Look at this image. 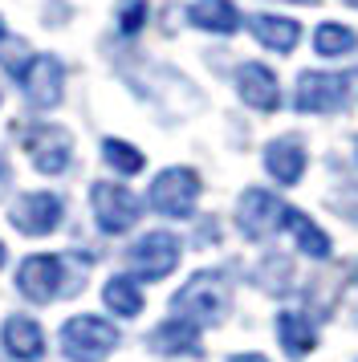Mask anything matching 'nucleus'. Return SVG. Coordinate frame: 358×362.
<instances>
[{
	"label": "nucleus",
	"mask_w": 358,
	"mask_h": 362,
	"mask_svg": "<svg viewBox=\"0 0 358 362\" xmlns=\"http://www.w3.org/2000/svg\"><path fill=\"white\" fill-rule=\"evenodd\" d=\"M146 21V0H122V8H118V33L134 37L143 29Z\"/></svg>",
	"instance_id": "b1692460"
},
{
	"label": "nucleus",
	"mask_w": 358,
	"mask_h": 362,
	"mask_svg": "<svg viewBox=\"0 0 358 362\" xmlns=\"http://www.w3.org/2000/svg\"><path fill=\"white\" fill-rule=\"evenodd\" d=\"M146 346L155 350V354H195L200 350V326L187 322V317H171V322H163Z\"/></svg>",
	"instance_id": "4468645a"
},
{
	"label": "nucleus",
	"mask_w": 358,
	"mask_h": 362,
	"mask_svg": "<svg viewBox=\"0 0 358 362\" xmlns=\"http://www.w3.org/2000/svg\"><path fill=\"white\" fill-rule=\"evenodd\" d=\"M277 334H281V346L289 350L293 358H301V354H309V350L318 346V329H313V322L301 317V313H281V317H277Z\"/></svg>",
	"instance_id": "a211bd4d"
},
{
	"label": "nucleus",
	"mask_w": 358,
	"mask_h": 362,
	"mask_svg": "<svg viewBox=\"0 0 358 362\" xmlns=\"http://www.w3.org/2000/svg\"><path fill=\"white\" fill-rule=\"evenodd\" d=\"M102 301H106V310L118 313V317H134V313H143V293H139V285H134L130 277H110L106 281Z\"/></svg>",
	"instance_id": "aec40b11"
},
{
	"label": "nucleus",
	"mask_w": 358,
	"mask_h": 362,
	"mask_svg": "<svg viewBox=\"0 0 358 362\" xmlns=\"http://www.w3.org/2000/svg\"><path fill=\"white\" fill-rule=\"evenodd\" d=\"M21 147L33 159L37 171L45 175H62L69 167V155H74V139L65 127H53V122H25L21 127Z\"/></svg>",
	"instance_id": "7ed1b4c3"
},
{
	"label": "nucleus",
	"mask_w": 358,
	"mask_h": 362,
	"mask_svg": "<svg viewBox=\"0 0 358 362\" xmlns=\"http://www.w3.org/2000/svg\"><path fill=\"white\" fill-rule=\"evenodd\" d=\"M62 86H65V69L49 53H37L29 66H25V74H21V90H25V102H29L33 110L57 106L62 102Z\"/></svg>",
	"instance_id": "9d476101"
},
{
	"label": "nucleus",
	"mask_w": 358,
	"mask_h": 362,
	"mask_svg": "<svg viewBox=\"0 0 358 362\" xmlns=\"http://www.w3.org/2000/svg\"><path fill=\"white\" fill-rule=\"evenodd\" d=\"M232 362H265L260 354H232Z\"/></svg>",
	"instance_id": "393cba45"
},
{
	"label": "nucleus",
	"mask_w": 358,
	"mask_h": 362,
	"mask_svg": "<svg viewBox=\"0 0 358 362\" xmlns=\"http://www.w3.org/2000/svg\"><path fill=\"white\" fill-rule=\"evenodd\" d=\"M4 180H8V167H4V159H0V187H4Z\"/></svg>",
	"instance_id": "a878e982"
},
{
	"label": "nucleus",
	"mask_w": 358,
	"mask_h": 362,
	"mask_svg": "<svg viewBox=\"0 0 358 362\" xmlns=\"http://www.w3.org/2000/svg\"><path fill=\"white\" fill-rule=\"evenodd\" d=\"M171 310L183 313L195 326H216L228 313V285L220 273H195L175 297H171Z\"/></svg>",
	"instance_id": "f257e3e1"
},
{
	"label": "nucleus",
	"mask_w": 358,
	"mask_h": 362,
	"mask_svg": "<svg viewBox=\"0 0 358 362\" xmlns=\"http://www.w3.org/2000/svg\"><path fill=\"white\" fill-rule=\"evenodd\" d=\"M350 4H354V8H358V0H350Z\"/></svg>",
	"instance_id": "c85d7f7f"
},
{
	"label": "nucleus",
	"mask_w": 358,
	"mask_h": 362,
	"mask_svg": "<svg viewBox=\"0 0 358 362\" xmlns=\"http://www.w3.org/2000/svg\"><path fill=\"white\" fill-rule=\"evenodd\" d=\"M90 208H94V220L102 232H127L139 224V212H143V204L134 192H127L122 183H94L90 187Z\"/></svg>",
	"instance_id": "39448f33"
},
{
	"label": "nucleus",
	"mask_w": 358,
	"mask_h": 362,
	"mask_svg": "<svg viewBox=\"0 0 358 362\" xmlns=\"http://www.w3.org/2000/svg\"><path fill=\"white\" fill-rule=\"evenodd\" d=\"M16 289L29 301H37V305H49L57 293L69 289L65 257H57V252H33V257H25V264L16 269Z\"/></svg>",
	"instance_id": "20e7f679"
},
{
	"label": "nucleus",
	"mask_w": 358,
	"mask_h": 362,
	"mask_svg": "<svg viewBox=\"0 0 358 362\" xmlns=\"http://www.w3.org/2000/svg\"><path fill=\"white\" fill-rule=\"evenodd\" d=\"M200 199V175L192 167H167L151 183V208L159 216H187Z\"/></svg>",
	"instance_id": "423d86ee"
},
{
	"label": "nucleus",
	"mask_w": 358,
	"mask_h": 362,
	"mask_svg": "<svg viewBox=\"0 0 358 362\" xmlns=\"http://www.w3.org/2000/svg\"><path fill=\"white\" fill-rule=\"evenodd\" d=\"M285 212H289V208L277 196L253 187V192H244L241 204H236V224H241V232L248 240H265L269 232H277V224H285Z\"/></svg>",
	"instance_id": "9b49d317"
},
{
	"label": "nucleus",
	"mask_w": 358,
	"mask_h": 362,
	"mask_svg": "<svg viewBox=\"0 0 358 362\" xmlns=\"http://www.w3.org/2000/svg\"><path fill=\"white\" fill-rule=\"evenodd\" d=\"M265 167L277 183H297L306 175V151L297 139H277L265 147Z\"/></svg>",
	"instance_id": "2eb2a0df"
},
{
	"label": "nucleus",
	"mask_w": 358,
	"mask_h": 362,
	"mask_svg": "<svg viewBox=\"0 0 358 362\" xmlns=\"http://www.w3.org/2000/svg\"><path fill=\"white\" fill-rule=\"evenodd\" d=\"M253 25V37H257L265 49H277V53H289L297 45V37H301V25L289 17H269V13H260V17L248 21Z\"/></svg>",
	"instance_id": "f3484780"
},
{
	"label": "nucleus",
	"mask_w": 358,
	"mask_h": 362,
	"mask_svg": "<svg viewBox=\"0 0 358 362\" xmlns=\"http://www.w3.org/2000/svg\"><path fill=\"white\" fill-rule=\"evenodd\" d=\"M358 45L354 29H346V25H338V21H325L322 29L313 33V49L322 53V57H338V53H350Z\"/></svg>",
	"instance_id": "412c9836"
},
{
	"label": "nucleus",
	"mask_w": 358,
	"mask_h": 362,
	"mask_svg": "<svg viewBox=\"0 0 358 362\" xmlns=\"http://www.w3.org/2000/svg\"><path fill=\"white\" fill-rule=\"evenodd\" d=\"M127 264H130V273L143 277V281L167 277L179 264V240L171 232H151V236H143V240L127 252Z\"/></svg>",
	"instance_id": "1a4fd4ad"
},
{
	"label": "nucleus",
	"mask_w": 358,
	"mask_h": 362,
	"mask_svg": "<svg viewBox=\"0 0 358 362\" xmlns=\"http://www.w3.org/2000/svg\"><path fill=\"white\" fill-rule=\"evenodd\" d=\"M350 86H354L350 74H301L293 102H297V110H306V115L342 110V106L350 102Z\"/></svg>",
	"instance_id": "0eeeda50"
},
{
	"label": "nucleus",
	"mask_w": 358,
	"mask_h": 362,
	"mask_svg": "<svg viewBox=\"0 0 358 362\" xmlns=\"http://www.w3.org/2000/svg\"><path fill=\"white\" fill-rule=\"evenodd\" d=\"M25 57H29V45H25V37H8V33L0 37V66L8 69L13 78H21V74H25V66H29Z\"/></svg>",
	"instance_id": "5701e85b"
},
{
	"label": "nucleus",
	"mask_w": 358,
	"mask_h": 362,
	"mask_svg": "<svg viewBox=\"0 0 358 362\" xmlns=\"http://www.w3.org/2000/svg\"><path fill=\"white\" fill-rule=\"evenodd\" d=\"M0 342H4V350H8L16 362H37L45 354V334H41V326H37L33 317H25V313L4 317Z\"/></svg>",
	"instance_id": "ddd939ff"
},
{
	"label": "nucleus",
	"mask_w": 358,
	"mask_h": 362,
	"mask_svg": "<svg viewBox=\"0 0 358 362\" xmlns=\"http://www.w3.org/2000/svg\"><path fill=\"white\" fill-rule=\"evenodd\" d=\"M285 224H289L293 240H297V248L306 252V257H330V236H325L313 220H309L306 212H285Z\"/></svg>",
	"instance_id": "6ab92c4d"
},
{
	"label": "nucleus",
	"mask_w": 358,
	"mask_h": 362,
	"mask_svg": "<svg viewBox=\"0 0 358 362\" xmlns=\"http://www.w3.org/2000/svg\"><path fill=\"white\" fill-rule=\"evenodd\" d=\"M102 155H106V163H110L114 171H122V175H139V171H143V151L122 143V139H106V143H102Z\"/></svg>",
	"instance_id": "4be33fe9"
},
{
	"label": "nucleus",
	"mask_w": 358,
	"mask_h": 362,
	"mask_svg": "<svg viewBox=\"0 0 358 362\" xmlns=\"http://www.w3.org/2000/svg\"><path fill=\"white\" fill-rule=\"evenodd\" d=\"M187 21L195 29H204V33H236L241 13H236L232 0H195L187 8Z\"/></svg>",
	"instance_id": "dca6fc26"
},
{
	"label": "nucleus",
	"mask_w": 358,
	"mask_h": 362,
	"mask_svg": "<svg viewBox=\"0 0 358 362\" xmlns=\"http://www.w3.org/2000/svg\"><path fill=\"white\" fill-rule=\"evenodd\" d=\"M0 37H4V21H0Z\"/></svg>",
	"instance_id": "cd10ccee"
},
{
	"label": "nucleus",
	"mask_w": 358,
	"mask_h": 362,
	"mask_svg": "<svg viewBox=\"0 0 358 362\" xmlns=\"http://www.w3.org/2000/svg\"><path fill=\"white\" fill-rule=\"evenodd\" d=\"M118 329L110 322H102L94 313H78V317H69L62 326V350L69 354L74 362H98L106 358L114 346H118Z\"/></svg>",
	"instance_id": "f03ea898"
},
{
	"label": "nucleus",
	"mask_w": 358,
	"mask_h": 362,
	"mask_svg": "<svg viewBox=\"0 0 358 362\" xmlns=\"http://www.w3.org/2000/svg\"><path fill=\"white\" fill-rule=\"evenodd\" d=\"M236 94H241L253 110H265V115H273L277 106H281V86H277V78L265 66H257V62H244V66L236 69Z\"/></svg>",
	"instance_id": "f8f14e48"
},
{
	"label": "nucleus",
	"mask_w": 358,
	"mask_h": 362,
	"mask_svg": "<svg viewBox=\"0 0 358 362\" xmlns=\"http://www.w3.org/2000/svg\"><path fill=\"white\" fill-rule=\"evenodd\" d=\"M0 264H4V240H0Z\"/></svg>",
	"instance_id": "bb28decb"
},
{
	"label": "nucleus",
	"mask_w": 358,
	"mask_h": 362,
	"mask_svg": "<svg viewBox=\"0 0 358 362\" xmlns=\"http://www.w3.org/2000/svg\"><path fill=\"white\" fill-rule=\"evenodd\" d=\"M62 212H65V204L53 196V192H25V196L13 199L8 220H13V228L25 232V236H49V232L62 224Z\"/></svg>",
	"instance_id": "6e6552de"
}]
</instances>
